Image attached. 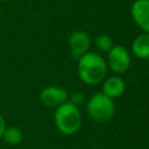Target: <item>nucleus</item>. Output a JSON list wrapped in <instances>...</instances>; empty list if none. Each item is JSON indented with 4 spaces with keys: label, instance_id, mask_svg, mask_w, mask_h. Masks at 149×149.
<instances>
[{
    "label": "nucleus",
    "instance_id": "1",
    "mask_svg": "<svg viewBox=\"0 0 149 149\" xmlns=\"http://www.w3.org/2000/svg\"><path fill=\"white\" fill-rule=\"evenodd\" d=\"M105 58L98 52L87 51L78 58L77 71L80 80L86 85H97L104 81L107 74Z\"/></svg>",
    "mask_w": 149,
    "mask_h": 149
},
{
    "label": "nucleus",
    "instance_id": "2",
    "mask_svg": "<svg viewBox=\"0 0 149 149\" xmlns=\"http://www.w3.org/2000/svg\"><path fill=\"white\" fill-rule=\"evenodd\" d=\"M56 128L64 135L76 134L81 126V113L79 107L71 104L69 100L58 106L54 114Z\"/></svg>",
    "mask_w": 149,
    "mask_h": 149
},
{
    "label": "nucleus",
    "instance_id": "3",
    "mask_svg": "<svg viewBox=\"0 0 149 149\" xmlns=\"http://www.w3.org/2000/svg\"><path fill=\"white\" fill-rule=\"evenodd\" d=\"M87 114L97 122H106L114 116L115 104L114 100L99 92L93 94L87 101Z\"/></svg>",
    "mask_w": 149,
    "mask_h": 149
},
{
    "label": "nucleus",
    "instance_id": "4",
    "mask_svg": "<svg viewBox=\"0 0 149 149\" xmlns=\"http://www.w3.org/2000/svg\"><path fill=\"white\" fill-rule=\"evenodd\" d=\"M105 61L107 68L115 73H125L132 63L129 51L122 45H113L107 52V58Z\"/></svg>",
    "mask_w": 149,
    "mask_h": 149
},
{
    "label": "nucleus",
    "instance_id": "5",
    "mask_svg": "<svg viewBox=\"0 0 149 149\" xmlns=\"http://www.w3.org/2000/svg\"><path fill=\"white\" fill-rule=\"evenodd\" d=\"M69 99V93L65 88L56 85L47 86L40 93V101L49 108H57Z\"/></svg>",
    "mask_w": 149,
    "mask_h": 149
},
{
    "label": "nucleus",
    "instance_id": "6",
    "mask_svg": "<svg viewBox=\"0 0 149 149\" xmlns=\"http://www.w3.org/2000/svg\"><path fill=\"white\" fill-rule=\"evenodd\" d=\"M130 15L143 33H149V0H135L130 6Z\"/></svg>",
    "mask_w": 149,
    "mask_h": 149
},
{
    "label": "nucleus",
    "instance_id": "7",
    "mask_svg": "<svg viewBox=\"0 0 149 149\" xmlns=\"http://www.w3.org/2000/svg\"><path fill=\"white\" fill-rule=\"evenodd\" d=\"M91 45V38L84 30H76L69 37V47L73 58L78 59L86 54Z\"/></svg>",
    "mask_w": 149,
    "mask_h": 149
},
{
    "label": "nucleus",
    "instance_id": "8",
    "mask_svg": "<svg viewBox=\"0 0 149 149\" xmlns=\"http://www.w3.org/2000/svg\"><path fill=\"white\" fill-rule=\"evenodd\" d=\"M125 91H126V84L121 77L113 76V77H108L104 79L102 81L101 93H104L106 97L113 100L116 98H120L125 93Z\"/></svg>",
    "mask_w": 149,
    "mask_h": 149
},
{
    "label": "nucleus",
    "instance_id": "9",
    "mask_svg": "<svg viewBox=\"0 0 149 149\" xmlns=\"http://www.w3.org/2000/svg\"><path fill=\"white\" fill-rule=\"evenodd\" d=\"M133 54L141 59H149V33H141L132 42Z\"/></svg>",
    "mask_w": 149,
    "mask_h": 149
},
{
    "label": "nucleus",
    "instance_id": "10",
    "mask_svg": "<svg viewBox=\"0 0 149 149\" xmlns=\"http://www.w3.org/2000/svg\"><path fill=\"white\" fill-rule=\"evenodd\" d=\"M1 139H3V141L10 146H17L23 140V133L17 127H6Z\"/></svg>",
    "mask_w": 149,
    "mask_h": 149
},
{
    "label": "nucleus",
    "instance_id": "11",
    "mask_svg": "<svg viewBox=\"0 0 149 149\" xmlns=\"http://www.w3.org/2000/svg\"><path fill=\"white\" fill-rule=\"evenodd\" d=\"M94 44L97 47V49L101 52H108L112 48H113V40L109 35L107 34H100L95 37V41H94Z\"/></svg>",
    "mask_w": 149,
    "mask_h": 149
},
{
    "label": "nucleus",
    "instance_id": "12",
    "mask_svg": "<svg viewBox=\"0 0 149 149\" xmlns=\"http://www.w3.org/2000/svg\"><path fill=\"white\" fill-rule=\"evenodd\" d=\"M71 104H73L74 106H77V107H79V106H81L83 104H84V101H85V95H84V93H81V92H74V93H72L71 95H70V100H69Z\"/></svg>",
    "mask_w": 149,
    "mask_h": 149
},
{
    "label": "nucleus",
    "instance_id": "13",
    "mask_svg": "<svg viewBox=\"0 0 149 149\" xmlns=\"http://www.w3.org/2000/svg\"><path fill=\"white\" fill-rule=\"evenodd\" d=\"M6 121H5V119H3V116L0 114V139L2 137V134H3V132H5V129H6Z\"/></svg>",
    "mask_w": 149,
    "mask_h": 149
},
{
    "label": "nucleus",
    "instance_id": "14",
    "mask_svg": "<svg viewBox=\"0 0 149 149\" xmlns=\"http://www.w3.org/2000/svg\"><path fill=\"white\" fill-rule=\"evenodd\" d=\"M0 1H7V0H0Z\"/></svg>",
    "mask_w": 149,
    "mask_h": 149
}]
</instances>
